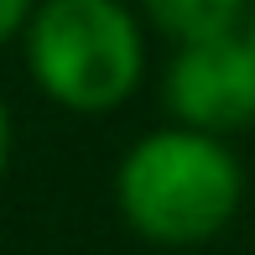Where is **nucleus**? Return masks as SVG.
Returning a JSON list of instances; mask_svg holds the SVG:
<instances>
[{
    "mask_svg": "<svg viewBox=\"0 0 255 255\" xmlns=\"http://www.w3.org/2000/svg\"><path fill=\"white\" fill-rule=\"evenodd\" d=\"M125 214L161 245H193L214 235L240 203V167L208 135L172 130L130 151L120 172Z\"/></svg>",
    "mask_w": 255,
    "mask_h": 255,
    "instance_id": "1",
    "label": "nucleus"
},
{
    "mask_svg": "<svg viewBox=\"0 0 255 255\" xmlns=\"http://www.w3.org/2000/svg\"><path fill=\"white\" fill-rule=\"evenodd\" d=\"M31 68L52 99L110 110L141 73V42L115 0H47L31 26Z\"/></svg>",
    "mask_w": 255,
    "mask_h": 255,
    "instance_id": "2",
    "label": "nucleus"
},
{
    "mask_svg": "<svg viewBox=\"0 0 255 255\" xmlns=\"http://www.w3.org/2000/svg\"><path fill=\"white\" fill-rule=\"evenodd\" d=\"M172 110L198 130H245L255 125V47L235 31L188 42L172 68Z\"/></svg>",
    "mask_w": 255,
    "mask_h": 255,
    "instance_id": "3",
    "label": "nucleus"
},
{
    "mask_svg": "<svg viewBox=\"0 0 255 255\" xmlns=\"http://www.w3.org/2000/svg\"><path fill=\"white\" fill-rule=\"evenodd\" d=\"M151 16L172 37L182 42H208V37H224L240 16V0H146Z\"/></svg>",
    "mask_w": 255,
    "mask_h": 255,
    "instance_id": "4",
    "label": "nucleus"
},
{
    "mask_svg": "<svg viewBox=\"0 0 255 255\" xmlns=\"http://www.w3.org/2000/svg\"><path fill=\"white\" fill-rule=\"evenodd\" d=\"M26 5H31V0H0V42H5L10 31L21 26V16H26Z\"/></svg>",
    "mask_w": 255,
    "mask_h": 255,
    "instance_id": "5",
    "label": "nucleus"
},
{
    "mask_svg": "<svg viewBox=\"0 0 255 255\" xmlns=\"http://www.w3.org/2000/svg\"><path fill=\"white\" fill-rule=\"evenodd\" d=\"M0 167H5V110H0Z\"/></svg>",
    "mask_w": 255,
    "mask_h": 255,
    "instance_id": "6",
    "label": "nucleus"
},
{
    "mask_svg": "<svg viewBox=\"0 0 255 255\" xmlns=\"http://www.w3.org/2000/svg\"><path fill=\"white\" fill-rule=\"evenodd\" d=\"M250 47H255V26H250Z\"/></svg>",
    "mask_w": 255,
    "mask_h": 255,
    "instance_id": "7",
    "label": "nucleus"
}]
</instances>
